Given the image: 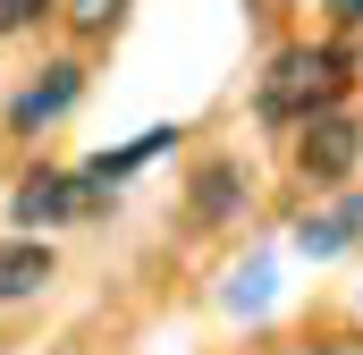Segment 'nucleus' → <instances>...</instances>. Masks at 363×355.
Listing matches in <instances>:
<instances>
[{"label":"nucleus","instance_id":"obj_1","mask_svg":"<svg viewBox=\"0 0 363 355\" xmlns=\"http://www.w3.org/2000/svg\"><path fill=\"white\" fill-rule=\"evenodd\" d=\"M347 93V51H279L271 77H262V119H313Z\"/></svg>","mask_w":363,"mask_h":355},{"label":"nucleus","instance_id":"obj_5","mask_svg":"<svg viewBox=\"0 0 363 355\" xmlns=\"http://www.w3.org/2000/svg\"><path fill=\"white\" fill-rule=\"evenodd\" d=\"M363 237V195L355 203H338V212H321V220H304V229H296V246H304V254H338V246H355Z\"/></svg>","mask_w":363,"mask_h":355},{"label":"nucleus","instance_id":"obj_2","mask_svg":"<svg viewBox=\"0 0 363 355\" xmlns=\"http://www.w3.org/2000/svg\"><path fill=\"white\" fill-rule=\"evenodd\" d=\"M93 195H101L93 178L43 170V178H26V186H17V220H34V229H43V220H77V212H93Z\"/></svg>","mask_w":363,"mask_h":355},{"label":"nucleus","instance_id":"obj_11","mask_svg":"<svg viewBox=\"0 0 363 355\" xmlns=\"http://www.w3.org/2000/svg\"><path fill=\"white\" fill-rule=\"evenodd\" d=\"M330 17L338 26H363V0H330Z\"/></svg>","mask_w":363,"mask_h":355},{"label":"nucleus","instance_id":"obj_4","mask_svg":"<svg viewBox=\"0 0 363 355\" xmlns=\"http://www.w3.org/2000/svg\"><path fill=\"white\" fill-rule=\"evenodd\" d=\"M77 93H85V68H68V60H60V68H43V85H26L17 102H9V119H17V127H43V119H60Z\"/></svg>","mask_w":363,"mask_h":355},{"label":"nucleus","instance_id":"obj_8","mask_svg":"<svg viewBox=\"0 0 363 355\" xmlns=\"http://www.w3.org/2000/svg\"><path fill=\"white\" fill-rule=\"evenodd\" d=\"M194 212H203V220H228V212H237V170H203L194 178Z\"/></svg>","mask_w":363,"mask_h":355},{"label":"nucleus","instance_id":"obj_6","mask_svg":"<svg viewBox=\"0 0 363 355\" xmlns=\"http://www.w3.org/2000/svg\"><path fill=\"white\" fill-rule=\"evenodd\" d=\"M161 144H178V127H152V136H135V144H118V153H93V161H85V170H77V178H93V186H110V178L144 170V161H152Z\"/></svg>","mask_w":363,"mask_h":355},{"label":"nucleus","instance_id":"obj_9","mask_svg":"<svg viewBox=\"0 0 363 355\" xmlns=\"http://www.w3.org/2000/svg\"><path fill=\"white\" fill-rule=\"evenodd\" d=\"M51 0H0V34H17V26H34Z\"/></svg>","mask_w":363,"mask_h":355},{"label":"nucleus","instance_id":"obj_10","mask_svg":"<svg viewBox=\"0 0 363 355\" xmlns=\"http://www.w3.org/2000/svg\"><path fill=\"white\" fill-rule=\"evenodd\" d=\"M118 17V0H77V26H110Z\"/></svg>","mask_w":363,"mask_h":355},{"label":"nucleus","instance_id":"obj_7","mask_svg":"<svg viewBox=\"0 0 363 355\" xmlns=\"http://www.w3.org/2000/svg\"><path fill=\"white\" fill-rule=\"evenodd\" d=\"M51 279V246H0V296H34Z\"/></svg>","mask_w":363,"mask_h":355},{"label":"nucleus","instance_id":"obj_3","mask_svg":"<svg viewBox=\"0 0 363 355\" xmlns=\"http://www.w3.org/2000/svg\"><path fill=\"white\" fill-rule=\"evenodd\" d=\"M355 153H363V127H355V119H304V153H296V161H304L313 178H347Z\"/></svg>","mask_w":363,"mask_h":355}]
</instances>
